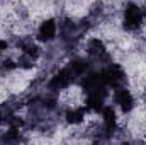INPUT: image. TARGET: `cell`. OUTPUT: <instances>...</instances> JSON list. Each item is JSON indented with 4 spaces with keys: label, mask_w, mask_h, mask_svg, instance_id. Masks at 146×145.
<instances>
[{
    "label": "cell",
    "mask_w": 146,
    "mask_h": 145,
    "mask_svg": "<svg viewBox=\"0 0 146 145\" xmlns=\"http://www.w3.org/2000/svg\"><path fill=\"white\" fill-rule=\"evenodd\" d=\"M141 19H143L141 9L134 3H129L124 12V26L127 29H138L141 26Z\"/></svg>",
    "instance_id": "cell-1"
},
{
    "label": "cell",
    "mask_w": 146,
    "mask_h": 145,
    "mask_svg": "<svg viewBox=\"0 0 146 145\" xmlns=\"http://www.w3.org/2000/svg\"><path fill=\"white\" fill-rule=\"evenodd\" d=\"M73 79V72L72 68H63L61 72H58L49 82V89L51 91H60V89H65L70 85Z\"/></svg>",
    "instance_id": "cell-2"
},
{
    "label": "cell",
    "mask_w": 146,
    "mask_h": 145,
    "mask_svg": "<svg viewBox=\"0 0 146 145\" xmlns=\"http://www.w3.org/2000/svg\"><path fill=\"white\" fill-rule=\"evenodd\" d=\"M102 75H104L107 85H114V87H117L119 84L124 82V72H122L121 67H117V65H110L106 72H102Z\"/></svg>",
    "instance_id": "cell-3"
},
{
    "label": "cell",
    "mask_w": 146,
    "mask_h": 145,
    "mask_svg": "<svg viewBox=\"0 0 146 145\" xmlns=\"http://www.w3.org/2000/svg\"><path fill=\"white\" fill-rule=\"evenodd\" d=\"M115 103L121 106L122 111H129V109L133 108V96L129 94V91L127 89H122V87H119L117 91H115Z\"/></svg>",
    "instance_id": "cell-4"
},
{
    "label": "cell",
    "mask_w": 146,
    "mask_h": 145,
    "mask_svg": "<svg viewBox=\"0 0 146 145\" xmlns=\"http://www.w3.org/2000/svg\"><path fill=\"white\" fill-rule=\"evenodd\" d=\"M56 36V22L53 19H48L41 24L39 28V39L42 41H51L53 38Z\"/></svg>",
    "instance_id": "cell-5"
},
{
    "label": "cell",
    "mask_w": 146,
    "mask_h": 145,
    "mask_svg": "<svg viewBox=\"0 0 146 145\" xmlns=\"http://www.w3.org/2000/svg\"><path fill=\"white\" fill-rule=\"evenodd\" d=\"M87 51H88V55H92V56H102V55L106 53V48H104V43H102L100 39H92V41H88Z\"/></svg>",
    "instance_id": "cell-6"
},
{
    "label": "cell",
    "mask_w": 146,
    "mask_h": 145,
    "mask_svg": "<svg viewBox=\"0 0 146 145\" xmlns=\"http://www.w3.org/2000/svg\"><path fill=\"white\" fill-rule=\"evenodd\" d=\"M102 114H104V123H106V128L107 130H114L115 126V113L112 108H104L102 109Z\"/></svg>",
    "instance_id": "cell-7"
},
{
    "label": "cell",
    "mask_w": 146,
    "mask_h": 145,
    "mask_svg": "<svg viewBox=\"0 0 146 145\" xmlns=\"http://www.w3.org/2000/svg\"><path fill=\"white\" fill-rule=\"evenodd\" d=\"M83 116H85L83 109H70V111L66 113V121L76 125V123H82V121H83Z\"/></svg>",
    "instance_id": "cell-8"
},
{
    "label": "cell",
    "mask_w": 146,
    "mask_h": 145,
    "mask_svg": "<svg viewBox=\"0 0 146 145\" xmlns=\"http://www.w3.org/2000/svg\"><path fill=\"white\" fill-rule=\"evenodd\" d=\"M87 62H83V60H76V62H73L72 63V72L73 75H83V73L87 72Z\"/></svg>",
    "instance_id": "cell-9"
},
{
    "label": "cell",
    "mask_w": 146,
    "mask_h": 145,
    "mask_svg": "<svg viewBox=\"0 0 146 145\" xmlns=\"http://www.w3.org/2000/svg\"><path fill=\"white\" fill-rule=\"evenodd\" d=\"M143 15H145V17H146V10H145V14H143Z\"/></svg>",
    "instance_id": "cell-10"
}]
</instances>
